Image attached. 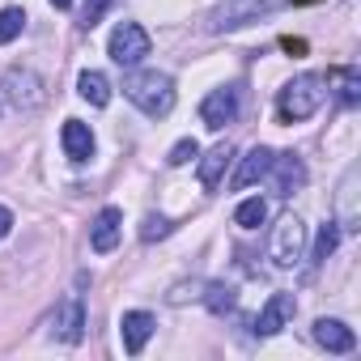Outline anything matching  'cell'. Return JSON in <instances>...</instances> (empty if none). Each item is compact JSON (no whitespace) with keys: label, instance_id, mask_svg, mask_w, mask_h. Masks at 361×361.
Here are the masks:
<instances>
[{"label":"cell","instance_id":"1","mask_svg":"<svg viewBox=\"0 0 361 361\" xmlns=\"http://www.w3.org/2000/svg\"><path fill=\"white\" fill-rule=\"evenodd\" d=\"M123 94H128V102H136L145 115L161 119V115H170V106H174V77H170V73H157V68H149V73H128V77H123Z\"/></svg>","mask_w":361,"mask_h":361},{"label":"cell","instance_id":"2","mask_svg":"<svg viewBox=\"0 0 361 361\" xmlns=\"http://www.w3.org/2000/svg\"><path fill=\"white\" fill-rule=\"evenodd\" d=\"M327 77H319V73H302V77H293L285 90H281V98H276V115H281V123H302V119H310L319 106H323V98H327Z\"/></svg>","mask_w":361,"mask_h":361},{"label":"cell","instance_id":"3","mask_svg":"<svg viewBox=\"0 0 361 361\" xmlns=\"http://www.w3.org/2000/svg\"><path fill=\"white\" fill-rule=\"evenodd\" d=\"M43 77L30 73V68H9L0 77V115L5 111H35L43 106Z\"/></svg>","mask_w":361,"mask_h":361},{"label":"cell","instance_id":"4","mask_svg":"<svg viewBox=\"0 0 361 361\" xmlns=\"http://www.w3.org/2000/svg\"><path fill=\"white\" fill-rule=\"evenodd\" d=\"M268 255H272V264H276V268H293V264L306 255V226H302V217L285 213V217L272 226Z\"/></svg>","mask_w":361,"mask_h":361},{"label":"cell","instance_id":"5","mask_svg":"<svg viewBox=\"0 0 361 361\" xmlns=\"http://www.w3.org/2000/svg\"><path fill=\"white\" fill-rule=\"evenodd\" d=\"M145 56H149V30L136 26V22H119V26L111 30V60H115L119 68H132V64H140Z\"/></svg>","mask_w":361,"mask_h":361},{"label":"cell","instance_id":"6","mask_svg":"<svg viewBox=\"0 0 361 361\" xmlns=\"http://www.w3.org/2000/svg\"><path fill=\"white\" fill-rule=\"evenodd\" d=\"M268 174H272L276 196H293V192L306 183V166H302V157H298V153H272Z\"/></svg>","mask_w":361,"mask_h":361},{"label":"cell","instance_id":"7","mask_svg":"<svg viewBox=\"0 0 361 361\" xmlns=\"http://www.w3.org/2000/svg\"><path fill=\"white\" fill-rule=\"evenodd\" d=\"M81 327H85V306H81V298L73 293V298H64V302L56 306V314H51V336L64 340V344H77V340H81Z\"/></svg>","mask_w":361,"mask_h":361},{"label":"cell","instance_id":"8","mask_svg":"<svg viewBox=\"0 0 361 361\" xmlns=\"http://www.w3.org/2000/svg\"><path fill=\"white\" fill-rule=\"evenodd\" d=\"M200 119H204V128H213V132H221L226 123H234V119H238V90H213V94L204 98V106H200Z\"/></svg>","mask_w":361,"mask_h":361},{"label":"cell","instance_id":"9","mask_svg":"<svg viewBox=\"0 0 361 361\" xmlns=\"http://www.w3.org/2000/svg\"><path fill=\"white\" fill-rule=\"evenodd\" d=\"M293 314H298L293 293H272V298H268V306H264V310H259V319H255V336H276Z\"/></svg>","mask_w":361,"mask_h":361},{"label":"cell","instance_id":"10","mask_svg":"<svg viewBox=\"0 0 361 361\" xmlns=\"http://www.w3.org/2000/svg\"><path fill=\"white\" fill-rule=\"evenodd\" d=\"M153 327H157V319L149 314V310H128L123 319H119V336H123V348L136 357L145 344H149V336H153Z\"/></svg>","mask_w":361,"mask_h":361},{"label":"cell","instance_id":"11","mask_svg":"<svg viewBox=\"0 0 361 361\" xmlns=\"http://www.w3.org/2000/svg\"><path fill=\"white\" fill-rule=\"evenodd\" d=\"M314 344L327 348V353H353L357 348V336L340 319H314Z\"/></svg>","mask_w":361,"mask_h":361},{"label":"cell","instance_id":"12","mask_svg":"<svg viewBox=\"0 0 361 361\" xmlns=\"http://www.w3.org/2000/svg\"><path fill=\"white\" fill-rule=\"evenodd\" d=\"M272 0H234V5H226L221 13H213V30H234V26H247L251 18L268 13Z\"/></svg>","mask_w":361,"mask_h":361},{"label":"cell","instance_id":"13","mask_svg":"<svg viewBox=\"0 0 361 361\" xmlns=\"http://www.w3.org/2000/svg\"><path fill=\"white\" fill-rule=\"evenodd\" d=\"M119 230H123V213H119V209H102V213L94 217V230H90V247H94L98 255L115 251V243H119Z\"/></svg>","mask_w":361,"mask_h":361},{"label":"cell","instance_id":"14","mask_svg":"<svg viewBox=\"0 0 361 361\" xmlns=\"http://www.w3.org/2000/svg\"><path fill=\"white\" fill-rule=\"evenodd\" d=\"M60 140H64V153H68L73 161H90V157H94V132H90V123H81V119H64Z\"/></svg>","mask_w":361,"mask_h":361},{"label":"cell","instance_id":"15","mask_svg":"<svg viewBox=\"0 0 361 361\" xmlns=\"http://www.w3.org/2000/svg\"><path fill=\"white\" fill-rule=\"evenodd\" d=\"M268 166H272V149L255 145V149L243 157V166L234 170V188H251V183H259V178L268 174Z\"/></svg>","mask_w":361,"mask_h":361},{"label":"cell","instance_id":"16","mask_svg":"<svg viewBox=\"0 0 361 361\" xmlns=\"http://www.w3.org/2000/svg\"><path fill=\"white\" fill-rule=\"evenodd\" d=\"M230 161H234V149L230 145H217L204 161H200V183L213 192L217 183H221V178H226V170H230Z\"/></svg>","mask_w":361,"mask_h":361},{"label":"cell","instance_id":"17","mask_svg":"<svg viewBox=\"0 0 361 361\" xmlns=\"http://www.w3.org/2000/svg\"><path fill=\"white\" fill-rule=\"evenodd\" d=\"M77 90H81V98H85L90 106H106V102H111V81H106L102 73H94V68H85V73L77 77Z\"/></svg>","mask_w":361,"mask_h":361},{"label":"cell","instance_id":"18","mask_svg":"<svg viewBox=\"0 0 361 361\" xmlns=\"http://www.w3.org/2000/svg\"><path fill=\"white\" fill-rule=\"evenodd\" d=\"M234 221H238L243 230H259V226L268 221V200H259V196L243 200V204L234 209Z\"/></svg>","mask_w":361,"mask_h":361},{"label":"cell","instance_id":"19","mask_svg":"<svg viewBox=\"0 0 361 361\" xmlns=\"http://www.w3.org/2000/svg\"><path fill=\"white\" fill-rule=\"evenodd\" d=\"M331 81H340V90H336L340 106H357V102H361V77H357L353 68H336Z\"/></svg>","mask_w":361,"mask_h":361},{"label":"cell","instance_id":"20","mask_svg":"<svg viewBox=\"0 0 361 361\" xmlns=\"http://www.w3.org/2000/svg\"><path fill=\"white\" fill-rule=\"evenodd\" d=\"M204 306H209L213 314H226V310H234V306H238V293H234L230 285H221V281H217V285H209Z\"/></svg>","mask_w":361,"mask_h":361},{"label":"cell","instance_id":"21","mask_svg":"<svg viewBox=\"0 0 361 361\" xmlns=\"http://www.w3.org/2000/svg\"><path fill=\"white\" fill-rule=\"evenodd\" d=\"M22 30H26V13L22 9H0V47L13 43Z\"/></svg>","mask_w":361,"mask_h":361},{"label":"cell","instance_id":"22","mask_svg":"<svg viewBox=\"0 0 361 361\" xmlns=\"http://www.w3.org/2000/svg\"><path fill=\"white\" fill-rule=\"evenodd\" d=\"M336 243H340V226H336V221H327V226L319 230V243H314V264H323V259L336 251Z\"/></svg>","mask_w":361,"mask_h":361},{"label":"cell","instance_id":"23","mask_svg":"<svg viewBox=\"0 0 361 361\" xmlns=\"http://www.w3.org/2000/svg\"><path fill=\"white\" fill-rule=\"evenodd\" d=\"M170 230H174V226H170L166 217H153V213H149L145 226H140V243H157V238H166Z\"/></svg>","mask_w":361,"mask_h":361},{"label":"cell","instance_id":"24","mask_svg":"<svg viewBox=\"0 0 361 361\" xmlns=\"http://www.w3.org/2000/svg\"><path fill=\"white\" fill-rule=\"evenodd\" d=\"M192 157H200V145L188 136V140H178V145L170 149V157H166V161H170V166H188Z\"/></svg>","mask_w":361,"mask_h":361},{"label":"cell","instance_id":"25","mask_svg":"<svg viewBox=\"0 0 361 361\" xmlns=\"http://www.w3.org/2000/svg\"><path fill=\"white\" fill-rule=\"evenodd\" d=\"M9 230H13V213L0 204V238H9Z\"/></svg>","mask_w":361,"mask_h":361},{"label":"cell","instance_id":"26","mask_svg":"<svg viewBox=\"0 0 361 361\" xmlns=\"http://www.w3.org/2000/svg\"><path fill=\"white\" fill-rule=\"evenodd\" d=\"M281 47H285L289 56H302V51H306V39H281Z\"/></svg>","mask_w":361,"mask_h":361},{"label":"cell","instance_id":"27","mask_svg":"<svg viewBox=\"0 0 361 361\" xmlns=\"http://www.w3.org/2000/svg\"><path fill=\"white\" fill-rule=\"evenodd\" d=\"M51 5H56V9H68V5H73V0H51Z\"/></svg>","mask_w":361,"mask_h":361},{"label":"cell","instance_id":"28","mask_svg":"<svg viewBox=\"0 0 361 361\" xmlns=\"http://www.w3.org/2000/svg\"><path fill=\"white\" fill-rule=\"evenodd\" d=\"M293 5H314V0H293Z\"/></svg>","mask_w":361,"mask_h":361}]
</instances>
